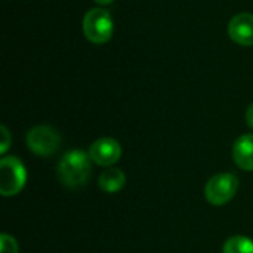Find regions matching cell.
<instances>
[{"label":"cell","instance_id":"2","mask_svg":"<svg viewBox=\"0 0 253 253\" xmlns=\"http://www.w3.org/2000/svg\"><path fill=\"white\" fill-rule=\"evenodd\" d=\"M83 33L86 39L95 44L107 43L114 31L113 18L108 10L102 7H93L86 12L83 18Z\"/></svg>","mask_w":253,"mask_h":253},{"label":"cell","instance_id":"6","mask_svg":"<svg viewBox=\"0 0 253 253\" xmlns=\"http://www.w3.org/2000/svg\"><path fill=\"white\" fill-rule=\"evenodd\" d=\"M89 156L92 162L99 166H111L119 162L122 156V147L113 138H99L90 145Z\"/></svg>","mask_w":253,"mask_h":253},{"label":"cell","instance_id":"5","mask_svg":"<svg viewBox=\"0 0 253 253\" xmlns=\"http://www.w3.org/2000/svg\"><path fill=\"white\" fill-rule=\"evenodd\" d=\"M239 190V179L233 173H218L212 176L206 187L205 196L206 200L213 206H222L228 203Z\"/></svg>","mask_w":253,"mask_h":253},{"label":"cell","instance_id":"14","mask_svg":"<svg viewBox=\"0 0 253 253\" xmlns=\"http://www.w3.org/2000/svg\"><path fill=\"white\" fill-rule=\"evenodd\" d=\"M114 0H95V3L101 4V6H107V4H111Z\"/></svg>","mask_w":253,"mask_h":253},{"label":"cell","instance_id":"1","mask_svg":"<svg viewBox=\"0 0 253 253\" xmlns=\"http://www.w3.org/2000/svg\"><path fill=\"white\" fill-rule=\"evenodd\" d=\"M58 179L68 188H79L87 184L92 173V159L89 153L71 150L65 153L58 163Z\"/></svg>","mask_w":253,"mask_h":253},{"label":"cell","instance_id":"8","mask_svg":"<svg viewBox=\"0 0 253 253\" xmlns=\"http://www.w3.org/2000/svg\"><path fill=\"white\" fill-rule=\"evenodd\" d=\"M234 163L246 172H253V135H242L233 145Z\"/></svg>","mask_w":253,"mask_h":253},{"label":"cell","instance_id":"11","mask_svg":"<svg viewBox=\"0 0 253 253\" xmlns=\"http://www.w3.org/2000/svg\"><path fill=\"white\" fill-rule=\"evenodd\" d=\"M18 251L19 249L16 240L12 236L3 233L0 236V253H18Z\"/></svg>","mask_w":253,"mask_h":253},{"label":"cell","instance_id":"13","mask_svg":"<svg viewBox=\"0 0 253 253\" xmlns=\"http://www.w3.org/2000/svg\"><path fill=\"white\" fill-rule=\"evenodd\" d=\"M246 123L251 129H253V102L246 110Z\"/></svg>","mask_w":253,"mask_h":253},{"label":"cell","instance_id":"12","mask_svg":"<svg viewBox=\"0 0 253 253\" xmlns=\"http://www.w3.org/2000/svg\"><path fill=\"white\" fill-rule=\"evenodd\" d=\"M0 132H1V142H0V154H4L10 144H12V136H10V132L7 130V127L4 125L0 126Z\"/></svg>","mask_w":253,"mask_h":253},{"label":"cell","instance_id":"4","mask_svg":"<svg viewBox=\"0 0 253 253\" xmlns=\"http://www.w3.org/2000/svg\"><path fill=\"white\" fill-rule=\"evenodd\" d=\"M61 144V136L55 127L49 125H37L27 133V145L31 153L46 157L56 153Z\"/></svg>","mask_w":253,"mask_h":253},{"label":"cell","instance_id":"9","mask_svg":"<svg viewBox=\"0 0 253 253\" xmlns=\"http://www.w3.org/2000/svg\"><path fill=\"white\" fill-rule=\"evenodd\" d=\"M98 184H99V188L105 193H117L120 191L125 184H126V176L125 173L120 170V169H116V168H110L107 170H104L98 179Z\"/></svg>","mask_w":253,"mask_h":253},{"label":"cell","instance_id":"3","mask_svg":"<svg viewBox=\"0 0 253 253\" xmlns=\"http://www.w3.org/2000/svg\"><path fill=\"white\" fill-rule=\"evenodd\" d=\"M27 182V170L22 162L15 156L0 160V194L3 197L16 196Z\"/></svg>","mask_w":253,"mask_h":253},{"label":"cell","instance_id":"7","mask_svg":"<svg viewBox=\"0 0 253 253\" xmlns=\"http://www.w3.org/2000/svg\"><path fill=\"white\" fill-rule=\"evenodd\" d=\"M228 34L240 46H253V15L243 12L233 16L228 24Z\"/></svg>","mask_w":253,"mask_h":253},{"label":"cell","instance_id":"10","mask_svg":"<svg viewBox=\"0 0 253 253\" xmlns=\"http://www.w3.org/2000/svg\"><path fill=\"white\" fill-rule=\"evenodd\" d=\"M222 253H253V240L245 236H233L225 242Z\"/></svg>","mask_w":253,"mask_h":253}]
</instances>
